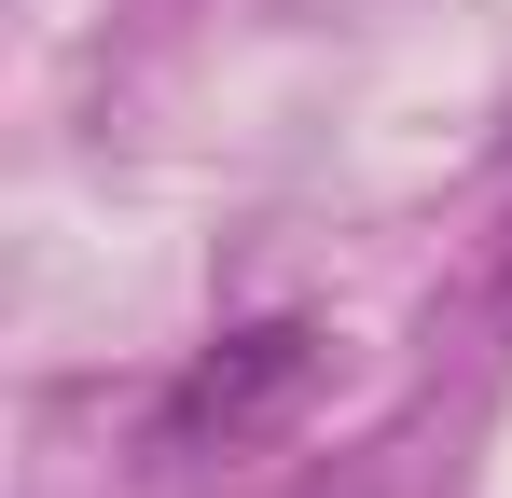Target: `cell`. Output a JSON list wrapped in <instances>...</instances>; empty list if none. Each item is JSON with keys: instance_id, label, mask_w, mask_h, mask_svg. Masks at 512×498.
I'll return each mask as SVG.
<instances>
[{"instance_id": "obj_1", "label": "cell", "mask_w": 512, "mask_h": 498, "mask_svg": "<svg viewBox=\"0 0 512 498\" xmlns=\"http://www.w3.org/2000/svg\"><path fill=\"white\" fill-rule=\"evenodd\" d=\"M305 402H319V319H250L167 374L153 457H180V471L194 457H263L277 429H305Z\"/></svg>"}, {"instance_id": "obj_2", "label": "cell", "mask_w": 512, "mask_h": 498, "mask_svg": "<svg viewBox=\"0 0 512 498\" xmlns=\"http://www.w3.org/2000/svg\"><path fill=\"white\" fill-rule=\"evenodd\" d=\"M485 319H499V346H512V222H499V263H485Z\"/></svg>"}]
</instances>
